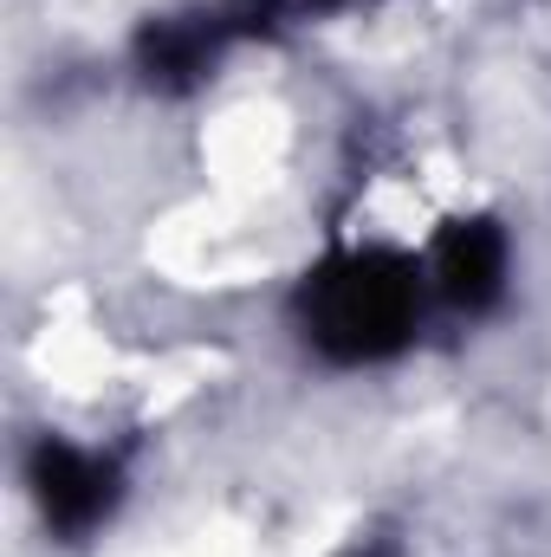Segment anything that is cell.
I'll return each mask as SVG.
<instances>
[{
	"label": "cell",
	"mask_w": 551,
	"mask_h": 557,
	"mask_svg": "<svg viewBox=\"0 0 551 557\" xmlns=\"http://www.w3.org/2000/svg\"><path fill=\"white\" fill-rule=\"evenodd\" d=\"M421 311H428V267L383 240L325 253L292 292V324L305 350L331 370H370L403 357L421 331Z\"/></svg>",
	"instance_id": "6da1fadb"
},
{
	"label": "cell",
	"mask_w": 551,
	"mask_h": 557,
	"mask_svg": "<svg viewBox=\"0 0 551 557\" xmlns=\"http://www.w3.org/2000/svg\"><path fill=\"white\" fill-rule=\"evenodd\" d=\"M26 486H33L46 532L65 545H85L91 532L111 525V512L124 499V467L98 447L65 441V434H39L26 447Z\"/></svg>",
	"instance_id": "7a4b0ae2"
},
{
	"label": "cell",
	"mask_w": 551,
	"mask_h": 557,
	"mask_svg": "<svg viewBox=\"0 0 551 557\" xmlns=\"http://www.w3.org/2000/svg\"><path fill=\"white\" fill-rule=\"evenodd\" d=\"M428 292L461 311V318H480L506 298V278H513V240L493 214H461L434 234L428 247Z\"/></svg>",
	"instance_id": "3957f363"
},
{
	"label": "cell",
	"mask_w": 551,
	"mask_h": 557,
	"mask_svg": "<svg viewBox=\"0 0 551 557\" xmlns=\"http://www.w3.org/2000/svg\"><path fill=\"white\" fill-rule=\"evenodd\" d=\"M234 39V13H169V20H149L137 33V65L149 85H195L201 72L221 65Z\"/></svg>",
	"instance_id": "277c9868"
}]
</instances>
